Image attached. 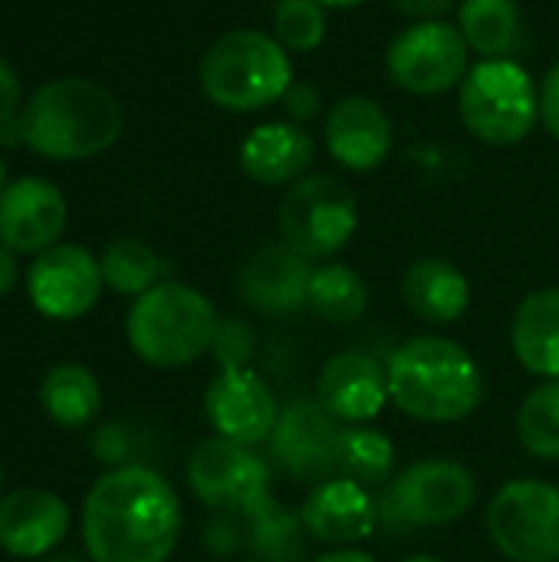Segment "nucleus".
I'll use <instances>...</instances> for the list:
<instances>
[{"instance_id":"a878e982","label":"nucleus","mask_w":559,"mask_h":562,"mask_svg":"<svg viewBox=\"0 0 559 562\" xmlns=\"http://www.w3.org/2000/svg\"><path fill=\"white\" fill-rule=\"evenodd\" d=\"M99 267H102L105 286L112 293L132 296V300H138L142 293H148L152 286H158L161 277H165L161 257L142 237H119V240H112L102 250Z\"/></svg>"},{"instance_id":"72a5a7b5","label":"nucleus","mask_w":559,"mask_h":562,"mask_svg":"<svg viewBox=\"0 0 559 562\" xmlns=\"http://www.w3.org/2000/svg\"><path fill=\"white\" fill-rule=\"evenodd\" d=\"M280 105H283V112H287V119H290V122L306 125V122H313V119L323 112V92H320L313 82H300V79H293V82H290V89H287V95L280 99Z\"/></svg>"},{"instance_id":"f8f14e48","label":"nucleus","mask_w":559,"mask_h":562,"mask_svg":"<svg viewBox=\"0 0 559 562\" xmlns=\"http://www.w3.org/2000/svg\"><path fill=\"white\" fill-rule=\"evenodd\" d=\"M102 286L105 280L99 260L79 244H56L36 254L26 270V293L33 310L59 323L79 319L96 310Z\"/></svg>"},{"instance_id":"58836bf2","label":"nucleus","mask_w":559,"mask_h":562,"mask_svg":"<svg viewBox=\"0 0 559 562\" xmlns=\"http://www.w3.org/2000/svg\"><path fill=\"white\" fill-rule=\"evenodd\" d=\"M310 562H376V557H369V553H362V550L346 547V550H333V553H323V557H316V560H310Z\"/></svg>"},{"instance_id":"dca6fc26","label":"nucleus","mask_w":559,"mask_h":562,"mask_svg":"<svg viewBox=\"0 0 559 562\" xmlns=\"http://www.w3.org/2000/svg\"><path fill=\"white\" fill-rule=\"evenodd\" d=\"M69 221L63 191L43 178H20L0 194V244L13 254H43L59 244Z\"/></svg>"},{"instance_id":"ea45409f","label":"nucleus","mask_w":559,"mask_h":562,"mask_svg":"<svg viewBox=\"0 0 559 562\" xmlns=\"http://www.w3.org/2000/svg\"><path fill=\"white\" fill-rule=\"evenodd\" d=\"M326 10H356V7H362L366 0H320Z\"/></svg>"},{"instance_id":"423d86ee","label":"nucleus","mask_w":559,"mask_h":562,"mask_svg":"<svg viewBox=\"0 0 559 562\" xmlns=\"http://www.w3.org/2000/svg\"><path fill=\"white\" fill-rule=\"evenodd\" d=\"M461 125L484 145H521L540 122V86L514 59H478L458 86Z\"/></svg>"},{"instance_id":"6ab92c4d","label":"nucleus","mask_w":559,"mask_h":562,"mask_svg":"<svg viewBox=\"0 0 559 562\" xmlns=\"http://www.w3.org/2000/svg\"><path fill=\"white\" fill-rule=\"evenodd\" d=\"M300 524L313 540L346 550L372 533L376 504L362 484L336 474V477L313 484V491L306 494L300 507Z\"/></svg>"},{"instance_id":"0eeeda50","label":"nucleus","mask_w":559,"mask_h":562,"mask_svg":"<svg viewBox=\"0 0 559 562\" xmlns=\"http://www.w3.org/2000/svg\"><path fill=\"white\" fill-rule=\"evenodd\" d=\"M280 237L306 260L336 257L359 227V204L346 181L336 175H306L283 191Z\"/></svg>"},{"instance_id":"b1692460","label":"nucleus","mask_w":559,"mask_h":562,"mask_svg":"<svg viewBox=\"0 0 559 562\" xmlns=\"http://www.w3.org/2000/svg\"><path fill=\"white\" fill-rule=\"evenodd\" d=\"M40 405L49 415L53 425L59 428H86L99 408H102V389L99 379L79 366V362H63L53 366L40 385Z\"/></svg>"},{"instance_id":"5701e85b","label":"nucleus","mask_w":559,"mask_h":562,"mask_svg":"<svg viewBox=\"0 0 559 562\" xmlns=\"http://www.w3.org/2000/svg\"><path fill=\"white\" fill-rule=\"evenodd\" d=\"M402 300L415 319L432 323V326H445V323H455L465 316V310L471 303V283L455 263L438 260V257H425L405 270Z\"/></svg>"},{"instance_id":"ddd939ff","label":"nucleus","mask_w":559,"mask_h":562,"mask_svg":"<svg viewBox=\"0 0 559 562\" xmlns=\"http://www.w3.org/2000/svg\"><path fill=\"white\" fill-rule=\"evenodd\" d=\"M343 425L313 398L290 402L280 408L277 428L270 435V458L297 481L320 484L336 477Z\"/></svg>"},{"instance_id":"6e6552de","label":"nucleus","mask_w":559,"mask_h":562,"mask_svg":"<svg viewBox=\"0 0 559 562\" xmlns=\"http://www.w3.org/2000/svg\"><path fill=\"white\" fill-rule=\"evenodd\" d=\"M471 49L448 20H418L385 46V72L409 95H445L465 82Z\"/></svg>"},{"instance_id":"f3484780","label":"nucleus","mask_w":559,"mask_h":562,"mask_svg":"<svg viewBox=\"0 0 559 562\" xmlns=\"http://www.w3.org/2000/svg\"><path fill=\"white\" fill-rule=\"evenodd\" d=\"M316 402L339 425H366L389 402V369L369 352H336L320 369Z\"/></svg>"},{"instance_id":"a18cd8bd","label":"nucleus","mask_w":559,"mask_h":562,"mask_svg":"<svg viewBox=\"0 0 559 562\" xmlns=\"http://www.w3.org/2000/svg\"><path fill=\"white\" fill-rule=\"evenodd\" d=\"M250 562H267V560H250Z\"/></svg>"},{"instance_id":"79ce46f5","label":"nucleus","mask_w":559,"mask_h":562,"mask_svg":"<svg viewBox=\"0 0 559 562\" xmlns=\"http://www.w3.org/2000/svg\"><path fill=\"white\" fill-rule=\"evenodd\" d=\"M405 562H441V560H435V557H409Z\"/></svg>"},{"instance_id":"aec40b11","label":"nucleus","mask_w":559,"mask_h":562,"mask_svg":"<svg viewBox=\"0 0 559 562\" xmlns=\"http://www.w3.org/2000/svg\"><path fill=\"white\" fill-rule=\"evenodd\" d=\"M69 533V507L43 487H20L0 497V550L16 560H40Z\"/></svg>"},{"instance_id":"bb28decb","label":"nucleus","mask_w":559,"mask_h":562,"mask_svg":"<svg viewBox=\"0 0 559 562\" xmlns=\"http://www.w3.org/2000/svg\"><path fill=\"white\" fill-rule=\"evenodd\" d=\"M366 306H369V286L353 267L346 263L313 267L306 310H313L326 323L343 326V323H356L366 313Z\"/></svg>"},{"instance_id":"2eb2a0df","label":"nucleus","mask_w":559,"mask_h":562,"mask_svg":"<svg viewBox=\"0 0 559 562\" xmlns=\"http://www.w3.org/2000/svg\"><path fill=\"white\" fill-rule=\"evenodd\" d=\"M323 145L336 165L366 175L385 165L395 145V128L389 112L372 95H343L329 105L323 119Z\"/></svg>"},{"instance_id":"f03ea898","label":"nucleus","mask_w":559,"mask_h":562,"mask_svg":"<svg viewBox=\"0 0 559 562\" xmlns=\"http://www.w3.org/2000/svg\"><path fill=\"white\" fill-rule=\"evenodd\" d=\"M122 125L119 99L82 76L49 79L20 112L23 145L49 161L96 158L119 142Z\"/></svg>"},{"instance_id":"9b49d317","label":"nucleus","mask_w":559,"mask_h":562,"mask_svg":"<svg viewBox=\"0 0 559 562\" xmlns=\"http://www.w3.org/2000/svg\"><path fill=\"white\" fill-rule=\"evenodd\" d=\"M478 501L474 474L451 458L409 464L392 481V507L409 527H448Z\"/></svg>"},{"instance_id":"473e14b6","label":"nucleus","mask_w":559,"mask_h":562,"mask_svg":"<svg viewBox=\"0 0 559 562\" xmlns=\"http://www.w3.org/2000/svg\"><path fill=\"white\" fill-rule=\"evenodd\" d=\"M23 86H20V76L16 69L0 56V138L7 145L13 142H23L20 135V112H23Z\"/></svg>"},{"instance_id":"a211bd4d","label":"nucleus","mask_w":559,"mask_h":562,"mask_svg":"<svg viewBox=\"0 0 559 562\" xmlns=\"http://www.w3.org/2000/svg\"><path fill=\"white\" fill-rule=\"evenodd\" d=\"M313 280V260L300 257L287 244H267L247 257L237 273V290L247 306L270 316H290L306 306Z\"/></svg>"},{"instance_id":"c85d7f7f","label":"nucleus","mask_w":559,"mask_h":562,"mask_svg":"<svg viewBox=\"0 0 559 562\" xmlns=\"http://www.w3.org/2000/svg\"><path fill=\"white\" fill-rule=\"evenodd\" d=\"M517 438L540 461H559V379L527 392L517 412Z\"/></svg>"},{"instance_id":"4be33fe9","label":"nucleus","mask_w":559,"mask_h":562,"mask_svg":"<svg viewBox=\"0 0 559 562\" xmlns=\"http://www.w3.org/2000/svg\"><path fill=\"white\" fill-rule=\"evenodd\" d=\"M511 349L530 375L559 379V286L521 300L511 319Z\"/></svg>"},{"instance_id":"c03bdc74","label":"nucleus","mask_w":559,"mask_h":562,"mask_svg":"<svg viewBox=\"0 0 559 562\" xmlns=\"http://www.w3.org/2000/svg\"><path fill=\"white\" fill-rule=\"evenodd\" d=\"M0 487H3V468H0Z\"/></svg>"},{"instance_id":"a19ab883","label":"nucleus","mask_w":559,"mask_h":562,"mask_svg":"<svg viewBox=\"0 0 559 562\" xmlns=\"http://www.w3.org/2000/svg\"><path fill=\"white\" fill-rule=\"evenodd\" d=\"M3 188H7V168H3V161H0V194H3Z\"/></svg>"},{"instance_id":"1a4fd4ad","label":"nucleus","mask_w":559,"mask_h":562,"mask_svg":"<svg viewBox=\"0 0 559 562\" xmlns=\"http://www.w3.org/2000/svg\"><path fill=\"white\" fill-rule=\"evenodd\" d=\"M488 537L511 562H559V487L521 477L488 504Z\"/></svg>"},{"instance_id":"2f4dec72","label":"nucleus","mask_w":559,"mask_h":562,"mask_svg":"<svg viewBox=\"0 0 559 562\" xmlns=\"http://www.w3.org/2000/svg\"><path fill=\"white\" fill-rule=\"evenodd\" d=\"M211 356L221 369H247L254 359V333L247 323L241 319H221L214 342H211Z\"/></svg>"},{"instance_id":"9d476101","label":"nucleus","mask_w":559,"mask_h":562,"mask_svg":"<svg viewBox=\"0 0 559 562\" xmlns=\"http://www.w3.org/2000/svg\"><path fill=\"white\" fill-rule=\"evenodd\" d=\"M188 487L211 510L254 517L273 504L270 464L247 445L227 438L201 441L188 458Z\"/></svg>"},{"instance_id":"7c9ffc66","label":"nucleus","mask_w":559,"mask_h":562,"mask_svg":"<svg viewBox=\"0 0 559 562\" xmlns=\"http://www.w3.org/2000/svg\"><path fill=\"white\" fill-rule=\"evenodd\" d=\"M303 524L300 517L280 510L277 504L264 507L250 517V547L267 562H293L303 550Z\"/></svg>"},{"instance_id":"cd10ccee","label":"nucleus","mask_w":559,"mask_h":562,"mask_svg":"<svg viewBox=\"0 0 559 562\" xmlns=\"http://www.w3.org/2000/svg\"><path fill=\"white\" fill-rule=\"evenodd\" d=\"M395 471V445L385 431L372 425H346L339 438L336 474L356 484H382Z\"/></svg>"},{"instance_id":"393cba45","label":"nucleus","mask_w":559,"mask_h":562,"mask_svg":"<svg viewBox=\"0 0 559 562\" xmlns=\"http://www.w3.org/2000/svg\"><path fill=\"white\" fill-rule=\"evenodd\" d=\"M455 26L481 59H507L521 43V7L517 0H461Z\"/></svg>"},{"instance_id":"c9c22d12","label":"nucleus","mask_w":559,"mask_h":562,"mask_svg":"<svg viewBox=\"0 0 559 562\" xmlns=\"http://www.w3.org/2000/svg\"><path fill=\"white\" fill-rule=\"evenodd\" d=\"M540 122L559 142V59L547 69L540 82Z\"/></svg>"},{"instance_id":"4468645a","label":"nucleus","mask_w":559,"mask_h":562,"mask_svg":"<svg viewBox=\"0 0 559 562\" xmlns=\"http://www.w3.org/2000/svg\"><path fill=\"white\" fill-rule=\"evenodd\" d=\"M204 415L217 438L257 448L267 445L280 408L270 385L247 366V369H221L208 392H204Z\"/></svg>"},{"instance_id":"7ed1b4c3","label":"nucleus","mask_w":559,"mask_h":562,"mask_svg":"<svg viewBox=\"0 0 559 562\" xmlns=\"http://www.w3.org/2000/svg\"><path fill=\"white\" fill-rule=\"evenodd\" d=\"M389 369V398L415 422L451 425L468 418L484 395V379L471 352L445 336L409 339Z\"/></svg>"},{"instance_id":"e433bc0d","label":"nucleus","mask_w":559,"mask_h":562,"mask_svg":"<svg viewBox=\"0 0 559 562\" xmlns=\"http://www.w3.org/2000/svg\"><path fill=\"white\" fill-rule=\"evenodd\" d=\"M461 0H392L395 10H402L405 16L418 20H445Z\"/></svg>"},{"instance_id":"c756f323","label":"nucleus","mask_w":559,"mask_h":562,"mask_svg":"<svg viewBox=\"0 0 559 562\" xmlns=\"http://www.w3.org/2000/svg\"><path fill=\"white\" fill-rule=\"evenodd\" d=\"M326 7L320 0H277L273 3V40L290 53H316L326 43Z\"/></svg>"},{"instance_id":"37998d69","label":"nucleus","mask_w":559,"mask_h":562,"mask_svg":"<svg viewBox=\"0 0 559 562\" xmlns=\"http://www.w3.org/2000/svg\"><path fill=\"white\" fill-rule=\"evenodd\" d=\"M49 562H82V560H49Z\"/></svg>"},{"instance_id":"412c9836","label":"nucleus","mask_w":559,"mask_h":562,"mask_svg":"<svg viewBox=\"0 0 559 562\" xmlns=\"http://www.w3.org/2000/svg\"><path fill=\"white\" fill-rule=\"evenodd\" d=\"M316 145L310 132L297 122H260L254 125L241 148H237V165L241 171L260 184V188H290L300 178H306L313 165Z\"/></svg>"},{"instance_id":"f704fd0d","label":"nucleus","mask_w":559,"mask_h":562,"mask_svg":"<svg viewBox=\"0 0 559 562\" xmlns=\"http://www.w3.org/2000/svg\"><path fill=\"white\" fill-rule=\"evenodd\" d=\"M96 454L99 461L112 464V468H125L128 464V454H132V438L122 425H105L99 435H96Z\"/></svg>"},{"instance_id":"20e7f679","label":"nucleus","mask_w":559,"mask_h":562,"mask_svg":"<svg viewBox=\"0 0 559 562\" xmlns=\"http://www.w3.org/2000/svg\"><path fill=\"white\" fill-rule=\"evenodd\" d=\"M204 95L224 112H260L280 102L293 82V56L264 30H227L201 56Z\"/></svg>"},{"instance_id":"f257e3e1","label":"nucleus","mask_w":559,"mask_h":562,"mask_svg":"<svg viewBox=\"0 0 559 562\" xmlns=\"http://www.w3.org/2000/svg\"><path fill=\"white\" fill-rule=\"evenodd\" d=\"M178 537V494L145 464L112 468L82 501V543L92 562H168Z\"/></svg>"},{"instance_id":"39448f33","label":"nucleus","mask_w":559,"mask_h":562,"mask_svg":"<svg viewBox=\"0 0 559 562\" xmlns=\"http://www.w3.org/2000/svg\"><path fill=\"white\" fill-rule=\"evenodd\" d=\"M217 323L214 303L201 290L161 280L132 303L125 336L142 362L155 369H181L211 352Z\"/></svg>"},{"instance_id":"4c0bfd02","label":"nucleus","mask_w":559,"mask_h":562,"mask_svg":"<svg viewBox=\"0 0 559 562\" xmlns=\"http://www.w3.org/2000/svg\"><path fill=\"white\" fill-rule=\"evenodd\" d=\"M16 277H20V267H16V254L10 247L0 244V300L10 296V290L16 286Z\"/></svg>"}]
</instances>
